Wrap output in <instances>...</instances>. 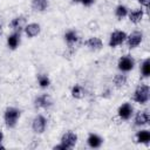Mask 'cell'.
Masks as SVG:
<instances>
[{"label": "cell", "instance_id": "obj_20", "mask_svg": "<svg viewBox=\"0 0 150 150\" xmlns=\"http://www.w3.org/2000/svg\"><path fill=\"white\" fill-rule=\"evenodd\" d=\"M48 6V0H32V8L35 12H45Z\"/></svg>", "mask_w": 150, "mask_h": 150}, {"label": "cell", "instance_id": "obj_25", "mask_svg": "<svg viewBox=\"0 0 150 150\" xmlns=\"http://www.w3.org/2000/svg\"><path fill=\"white\" fill-rule=\"evenodd\" d=\"M84 7H90V6H93L94 4H95V0H81L80 1Z\"/></svg>", "mask_w": 150, "mask_h": 150}, {"label": "cell", "instance_id": "obj_10", "mask_svg": "<svg viewBox=\"0 0 150 150\" xmlns=\"http://www.w3.org/2000/svg\"><path fill=\"white\" fill-rule=\"evenodd\" d=\"M150 122V115L146 110L137 111L134 117V123L136 127H144Z\"/></svg>", "mask_w": 150, "mask_h": 150}, {"label": "cell", "instance_id": "obj_29", "mask_svg": "<svg viewBox=\"0 0 150 150\" xmlns=\"http://www.w3.org/2000/svg\"><path fill=\"white\" fill-rule=\"evenodd\" d=\"M2 149H5V146L2 144H0V150H2Z\"/></svg>", "mask_w": 150, "mask_h": 150}, {"label": "cell", "instance_id": "obj_11", "mask_svg": "<svg viewBox=\"0 0 150 150\" xmlns=\"http://www.w3.org/2000/svg\"><path fill=\"white\" fill-rule=\"evenodd\" d=\"M63 38H64V41H66V43H67V46H68L69 48L74 47V46L77 43V41L80 40L79 33H77L75 29H68V30L64 33Z\"/></svg>", "mask_w": 150, "mask_h": 150}, {"label": "cell", "instance_id": "obj_14", "mask_svg": "<svg viewBox=\"0 0 150 150\" xmlns=\"http://www.w3.org/2000/svg\"><path fill=\"white\" fill-rule=\"evenodd\" d=\"M9 26H11L13 32H21V29H23L25 26H26V18L22 16V15L15 16L9 22Z\"/></svg>", "mask_w": 150, "mask_h": 150}, {"label": "cell", "instance_id": "obj_16", "mask_svg": "<svg viewBox=\"0 0 150 150\" xmlns=\"http://www.w3.org/2000/svg\"><path fill=\"white\" fill-rule=\"evenodd\" d=\"M86 46L88 47L89 50H93V52H96V50H100L102 47H103V42L100 38L97 36H91L89 38L87 41H86Z\"/></svg>", "mask_w": 150, "mask_h": 150}, {"label": "cell", "instance_id": "obj_1", "mask_svg": "<svg viewBox=\"0 0 150 150\" xmlns=\"http://www.w3.org/2000/svg\"><path fill=\"white\" fill-rule=\"evenodd\" d=\"M20 116H21L20 109H18L15 107H7L4 111V122H5L6 127L9 129L14 128L18 124Z\"/></svg>", "mask_w": 150, "mask_h": 150}, {"label": "cell", "instance_id": "obj_22", "mask_svg": "<svg viewBox=\"0 0 150 150\" xmlns=\"http://www.w3.org/2000/svg\"><path fill=\"white\" fill-rule=\"evenodd\" d=\"M128 13H129V8L127 6H124V5H118L115 8V16L118 20H122L123 18L128 16Z\"/></svg>", "mask_w": 150, "mask_h": 150}, {"label": "cell", "instance_id": "obj_30", "mask_svg": "<svg viewBox=\"0 0 150 150\" xmlns=\"http://www.w3.org/2000/svg\"><path fill=\"white\" fill-rule=\"evenodd\" d=\"M71 1H74V2H80L81 0H71Z\"/></svg>", "mask_w": 150, "mask_h": 150}, {"label": "cell", "instance_id": "obj_7", "mask_svg": "<svg viewBox=\"0 0 150 150\" xmlns=\"http://www.w3.org/2000/svg\"><path fill=\"white\" fill-rule=\"evenodd\" d=\"M60 143L63 144L67 150H70V149L75 148V145L77 143V135L75 132H73V131H66L61 136Z\"/></svg>", "mask_w": 150, "mask_h": 150}, {"label": "cell", "instance_id": "obj_23", "mask_svg": "<svg viewBox=\"0 0 150 150\" xmlns=\"http://www.w3.org/2000/svg\"><path fill=\"white\" fill-rule=\"evenodd\" d=\"M70 94L74 98H82L84 96V88L81 84H74L71 87Z\"/></svg>", "mask_w": 150, "mask_h": 150}, {"label": "cell", "instance_id": "obj_12", "mask_svg": "<svg viewBox=\"0 0 150 150\" xmlns=\"http://www.w3.org/2000/svg\"><path fill=\"white\" fill-rule=\"evenodd\" d=\"M23 30H25L26 36L32 39V38H35V36H38V35L40 34L41 27H40V25L36 23V22H30V23H27V25L25 26Z\"/></svg>", "mask_w": 150, "mask_h": 150}, {"label": "cell", "instance_id": "obj_24", "mask_svg": "<svg viewBox=\"0 0 150 150\" xmlns=\"http://www.w3.org/2000/svg\"><path fill=\"white\" fill-rule=\"evenodd\" d=\"M141 74L143 75V77L150 76V59L149 57L143 60V62L141 63Z\"/></svg>", "mask_w": 150, "mask_h": 150}, {"label": "cell", "instance_id": "obj_6", "mask_svg": "<svg viewBox=\"0 0 150 150\" xmlns=\"http://www.w3.org/2000/svg\"><path fill=\"white\" fill-rule=\"evenodd\" d=\"M127 33L123 32V30H114L110 36H109V41H108V45L109 47L111 48H115V47H118L121 46L123 42H125V39H127Z\"/></svg>", "mask_w": 150, "mask_h": 150}, {"label": "cell", "instance_id": "obj_2", "mask_svg": "<svg viewBox=\"0 0 150 150\" xmlns=\"http://www.w3.org/2000/svg\"><path fill=\"white\" fill-rule=\"evenodd\" d=\"M150 97V88L148 84H139L132 95V100L138 104H145L148 103Z\"/></svg>", "mask_w": 150, "mask_h": 150}, {"label": "cell", "instance_id": "obj_19", "mask_svg": "<svg viewBox=\"0 0 150 150\" xmlns=\"http://www.w3.org/2000/svg\"><path fill=\"white\" fill-rule=\"evenodd\" d=\"M128 82V77L124 73H120V74H116L112 79V83L116 88H123Z\"/></svg>", "mask_w": 150, "mask_h": 150}, {"label": "cell", "instance_id": "obj_26", "mask_svg": "<svg viewBox=\"0 0 150 150\" xmlns=\"http://www.w3.org/2000/svg\"><path fill=\"white\" fill-rule=\"evenodd\" d=\"M53 149H54V150H67V149H66V146H64L63 144H61V143H60V144L54 145V146H53Z\"/></svg>", "mask_w": 150, "mask_h": 150}, {"label": "cell", "instance_id": "obj_18", "mask_svg": "<svg viewBox=\"0 0 150 150\" xmlns=\"http://www.w3.org/2000/svg\"><path fill=\"white\" fill-rule=\"evenodd\" d=\"M135 138H136V142L137 143L148 145L150 143V131L148 129H141V130H138L136 132Z\"/></svg>", "mask_w": 150, "mask_h": 150}, {"label": "cell", "instance_id": "obj_8", "mask_svg": "<svg viewBox=\"0 0 150 150\" xmlns=\"http://www.w3.org/2000/svg\"><path fill=\"white\" fill-rule=\"evenodd\" d=\"M143 40V33L141 30H134L132 33H130L129 35H127V39H125V42H127V46L132 49V48H136L141 45Z\"/></svg>", "mask_w": 150, "mask_h": 150}, {"label": "cell", "instance_id": "obj_31", "mask_svg": "<svg viewBox=\"0 0 150 150\" xmlns=\"http://www.w3.org/2000/svg\"><path fill=\"white\" fill-rule=\"evenodd\" d=\"M0 35H1V26H0Z\"/></svg>", "mask_w": 150, "mask_h": 150}, {"label": "cell", "instance_id": "obj_13", "mask_svg": "<svg viewBox=\"0 0 150 150\" xmlns=\"http://www.w3.org/2000/svg\"><path fill=\"white\" fill-rule=\"evenodd\" d=\"M20 42H21V34H20V32H13L12 34H9L7 36V46L12 50L16 49L19 47Z\"/></svg>", "mask_w": 150, "mask_h": 150}, {"label": "cell", "instance_id": "obj_9", "mask_svg": "<svg viewBox=\"0 0 150 150\" xmlns=\"http://www.w3.org/2000/svg\"><path fill=\"white\" fill-rule=\"evenodd\" d=\"M117 115H118V117H120L121 120H123V121L130 120L131 116L134 115V107H132V104L129 103V102L122 103V104L118 107V109H117Z\"/></svg>", "mask_w": 150, "mask_h": 150}, {"label": "cell", "instance_id": "obj_17", "mask_svg": "<svg viewBox=\"0 0 150 150\" xmlns=\"http://www.w3.org/2000/svg\"><path fill=\"white\" fill-rule=\"evenodd\" d=\"M143 16H144V9L142 8H135V9L129 11L128 13V18L132 23H139Z\"/></svg>", "mask_w": 150, "mask_h": 150}, {"label": "cell", "instance_id": "obj_4", "mask_svg": "<svg viewBox=\"0 0 150 150\" xmlns=\"http://www.w3.org/2000/svg\"><path fill=\"white\" fill-rule=\"evenodd\" d=\"M46 128H47V118L43 115L38 114L32 121V130L35 134L40 135L46 131Z\"/></svg>", "mask_w": 150, "mask_h": 150}, {"label": "cell", "instance_id": "obj_28", "mask_svg": "<svg viewBox=\"0 0 150 150\" xmlns=\"http://www.w3.org/2000/svg\"><path fill=\"white\" fill-rule=\"evenodd\" d=\"M2 141H4V132L0 130V144L2 143Z\"/></svg>", "mask_w": 150, "mask_h": 150}, {"label": "cell", "instance_id": "obj_5", "mask_svg": "<svg viewBox=\"0 0 150 150\" xmlns=\"http://www.w3.org/2000/svg\"><path fill=\"white\" fill-rule=\"evenodd\" d=\"M53 105V98L49 94H41L34 98V107L36 109H49Z\"/></svg>", "mask_w": 150, "mask_h": 150}, {"label": "cell", "instance_id": "obj_15", "mask_svg": "<svg viewBox=\"0 0 150 150\" xmlns=\"http://www.w3.org/2000/svg\"><path fill=\"white\" fill-rule=\"evenodd\" d=\"M102 143H103V138H102L100 135L95 134V132H90V134L88 135V137H87V144H88L91 149H97V148H100V146L102 145Z\"/></svg>", "mask_w": 150, "mask_h": 150}, {"label": "cell", "instance_id": "obj_27", "mask_svg": "<svg viewBox=\"0 0 150 150\" xmlns=\"http://www.w3.org/2000/svg\"><path fill=\"white\" fill-rule=\"evenodd\" d=\"M139 4H141V6H144L145 8L149 6V0H137Z\"/></svg>", "mask_w": 150, "mask_h": 150}, {"label": "cell", "instance_id": "obj_3", "mask_svg": "<svg viewBox=\"0 0 150 150\" xmlns=\"http://www.w3.org/2000/svg\"><path fill=\"white\" fill-rule=\"evenodd\" d=\"M135 67V60L131 55H122L117 61V68L121 73L131 71Z\"/></svg>", "mask_w": 150, "mask_h": 150}, {"label": "cell", "instance_id": "obj_21", "mask_svg": "<svg viewBox=\"0 0 150 150\" xmlns=\"http://www.w3.org/2000/svg\"><path fill=\"white\" fill-rule=\"evenodd\" d=\"M36 81H38L39 87L42 88V89H46V88H48L50 86V79L46 74H39L38 77H36Z\"/></svg>", "mask_w": 150, "mask_h": 150}]
</instances>
